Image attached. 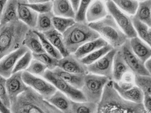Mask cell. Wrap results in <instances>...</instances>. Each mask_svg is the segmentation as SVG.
Returning a JSON list of instances; mask_svg holds the SVG:
<instances>
[{"mask_svg":"<svg viewBox=\"0 0 151 113\" xmlns=\"http://www.w3.org/2000/svg\"><path fill=\"white\" fill-rule=\"evenodd\" d=\"M112 80L105 85L96 113H148L143 103L131 102L122 98L113 87Z\"/></svg>","mask_w":151,"mask_h":113,"instance_id":"cell-1","label":"cell"},{"mask_svg":"<svg viewBox=\"0 0 151 113\" xmlns=\"http://www.w3.org/2000/svg\"><path fill=\"white\" fill-rule=\"evenodd\" d=\"M10 110L12 113H63L29 87L11 104Z\"/></svg>","mask_w":151,"mask_h":113,"instance_id":"cell-2","label":"cell"},{"mask_svg":"<svg viewBox=\"0 0 151 113\" xmlns=\"http://www.w3.org/2000/svg\"><path fill=\"white\" fill-rule=\"evenodd\" d=\"M29 29L19 20L0 26V59L23 45Z\"/></svg>","mask_w":151,"mask_h":113,"instance_id":"cell-3","label":"cell"},{"mask_svg":"<svg viewBox=\"0 0 151 113\" xmlns=\"http://www.w3.org/2000/svg\"><path fill=\"white\" fill-rule=\"evenodd\" d=\"M65 47L69 54H74L84 44L100 37L87 22H77L62 34Z\"/></svg>","mask_w":151,"mask_h":113,"instance_id":"cell-4","label":"cell"},{"mask_svg":"<svg viewBox=\"0 0 151 113\" xmlns=\"http://www.w3.org/2000/svg\"><path fill=\"white\" fill-rule=\"evenodd\" d=\"M88 25L113 48L119 49L128 39L109 14L100 21L88 23Z\"/></svg>","mask_w":151,"mask_h":113,"instance_id":"cell-5","label":"cell"},{"mask_svg":"<svg viewBox=\"0 0 151 113\" xmlns=\"http://www.w3.org/2000/svg\"><path fill=\"white\" fill-rule=\"evenodd\" d=\"M109 80L108 78L103 76L89 72L86 74L81 91L86 101L98 104L101 99L104 88Z\"/></svg>","mask_w":151,"mask_h":113,"instance_id":"cell-6","label":"cell"},{"mask_svg":"<svg viewBox=\"0 0 151 113\" xmlns=\"http://www.w3.org/2000/svg\"><path fill=\"white\" fill-rule=\"evenodd\" d=\"M42 78L53 85L57 90L63 93L73 101H87L81 90L73 87L61 78L57 77L52 72V71L48 69L42 75Z\"/></svg>","mask_w":151,"mask_h":113,"instance_id":"cell-7","label":"cell"},{"mask_svg":"<svg viewBox=\"0 0 151 113\" xmlns=\"http://www.w3.org/2000/svg\"><path fill=\"white\" fill-rule=\"evenodd\" d=\"M105 5L108 14L111 15L117 25L127 36L128 39L137 36L130 16L121 11L111 0L106 2Z\"/></svg>","mask_w":151,"mask_h":113,"instance_id":"cell-8","label":"cell"},{"mask_svg":"<svg viewBox=\"0 0 151 113\" xmlns=\"http://www.w3.org/2000/svg\"><path fill=\"white\" fill-rule=\"evenodd\" d=\"M22 76L26 84L46 99H49L57 90L53 85L44 78L34 75L26 71L22 72Z\"/></svg>","mask_w":151,"mask_h":113,"instance_id":"cell-9","label":"cell"},{"mask_svg":"<svg viewBox=\"0 0 151 113\" xmlns=\"http://www.w3.org/2000/svg\"><path fill=\"white\" fill-rule=\"evenodd\" d=\"M117 49L113 48L99 60L87 66L88 72L91 74L105 77L109 80H112L113 59Z\"/></svg>","mask_w":151,"mask_h":113,"instance_id":"cell-10","label":"cell"},{"mask_svg":"<svg viewBox=\"0 0 151 113\" xmlns=\"http://www.w3.org/2000/svg\"><path fill=\"white\" fill-rule=\"evenodd\" d=\"M119 49L121 51L126 63L135 75L151 76V74L145 68L144 63L132 51L131 48L129 39L126 40Z\"/></svg>","mask_w":151,"mask_h":113,"instance_id":"cell-11","label":"cell"},{"mask_svg":"<svg viewBox=\"0 0 151 113\" xmlns=\"http://www.w3.org/2000/svg\"><path fill=\"white\" fill-rule=\"evenodd\" d=\"M28 50L27 48L22 45L19 49L9 53L0 59V75L4 78H9L12 74L18 59Z\"/></svg>","mask_w":151,"mask_h":113,"instance_id":"cell-12","label":"cell"},{"mask_svg":"<svg viewBox=\"0 0 151 113\" xmlns=\"http://www.w3.org/2000/svg\"><path fill=\"white\" fill-rule=\"evenodd\" d=\"M22 72L13 73L6 79V88L11 104L28 88L22 79Z\"/></svg>","mask_w":151,"mask_h":113,"instance_id":"cell-13","label":"cell"},{"mask_svg":"<svg viewBox=\"0 0 151 113\" xmlns=\"http://www.w3.org/2000/svg\"><path fill=\"white\" fill-rule=\"evenodd\" d=\"M57 67L63 70L73 74H87L88 73L87 66L83 64L80 59L74 54H69L58 60Z\"/></svg>","mask_w":151,"mask_h":113,"instance_id":"cell-14","label":"cell"},{"mask_svg":"<svg viewBox=\"0 0 151 113\" xmlns=\"http://www.w3.org/2000/svg\"><path fill=\"white\" fill-rule=\"evenodd\" d=\"M26 2H27V0H18V20L24 23L30 29H35L39 14L26 6L24 4Z\"/></svg>","mask_w":151,"mask_h":113,"instance_id":"cell-15","label":"cell"},{"mask_svg":"<svg viewBox=\"0 0 151 113\" xmlns=\"http://www.w3.org/2000/svg\"><path fill=\"white\" fill-rule=\"evenodd\" d=\"M108 14L105 4L103 0H93L88 7L86 19L88 23L100 21Z\"/></svg>","mask_w":151,"mask_h":113,"instance_id":"cell-16","label":"cell"},{"mask_svg":"<svg viewBox=\"0 0 151 113\" xmlns=\"http://www.w3.org/2000/svg\"><path fill=\"white\" fill-rule=\"evenodd\" d=\"M131 48L134 54L144 63L151 58V46L141 40L138 36L129 39Z\"/></svg>","mask_w":151,"mask_h":113,"instance_id":"cell-17","label":"cell"},{"mask_svg":"<svg viewBox=\"0 0 151 113\" xmlns=\"http://www.w3.org/2000/svg\"><path fill=\"white\" fill-rule=\"evenodd\" d=\"M52 72L63 80L71 85L73 87L81 90L82 88L84 77L86 74H73L63 70L57 67Z\"/></svg>","mask_w":151,"mask_h":113,"instance_id":"cell-18","label":"cell"},{"mask_svg":"<svg viewBox=\"0 0 151 113\" xmlns=\"http://www.w3.org/2000/svg\"><path fill=\"white\" fill-rule=\"evenodd\" d=\"M113 84L114 89L116 90V91L122 98L124 99L125 100L134 103H143L144 97L143 93L137 85H134L133 87L129 89L124 90L118 85L117 82L113 81Z\"/></svg>","mask_w":151,"mask_h":113,"instance_id":"cell-19","label":"cell"},{"mask_svg":"<svg viewBox=\"0 0 151 113\" xmlns=\"http://www.w3.org/2000/svg\"><path fill=\"white\" fill-rule=\"evenodd\" d=\"M52 11L55 16L75 19L76 12L69 0H53Z\"/></svg>","mask_w":151,"mask_h":113,"instance_id":"cell-20","label":"cell"},{"mask_svg":"<svg viewBox=\"0 0 151 113\" xmlns=\"http://www.w3.org/2000/svg\"><path fill=\"white\" fill-rule=\"evenodd\" d=\"M130 71V69L126 63L121 51L118 49L113 59L112 80L118 82L124 74Z\"/></svg>","mask_w":151,"mask_h":113,"instance_id":"cell-21","label":"cell"},{"mask_svg":"<svg viewBox=\"0 0 151 113\" xmlns=\"http://www.w3.org/2000/svg\"><path fill=\"white\" fill-rule=\"evenodd\" d=\"M108 44V42L102 37H100L94 40H92L84 44L76 50L74 54L76 58L81 59L84 56L88 55L91 53L105 46Z\"/></svg>","mask_w":151,"mask_h":113,"instance_id":"cell-22","label":"cell"},{"mask_svg":"<svg viewBox=\"0 0 151 113\" xmlns=\"http://www.w3.org/2000/svg\"><path fill=\"white\" fill-rule=\"evenodd\" d=\"M48 101L57 109L63 113H71L72 100L58 90L49 98Z\"/></svg>","mask_w":151,"mask_h":113,"instance_id":"cell-23","label":"cell"},{"mask_svg":"<svg viewBox=\"0 0 151 113\" xmlns=\"http://www.w3.org/2000/svg\"><path fill=\"white\" fill-rule=\"evenodd\" d=\"M18 0H7L1 16L0 26L18 21Z\"/></svg>","mask_w":151,"mask_h":113,"instance_id":"cell-24","label":"cell"},{"mask_svg":"<svg viewBox=\"0 0 151 113\" xmlns=\"http://www.w3.org/2000/svg\"><path fill=\"white\" fill-rule=\"evenodd\" d=\"M43 34L48 39L49 41L59 51L62 57L69 55V53L64 44L62 34L57 31L55 28H53L45 32H44Z\"/></svg>","mask_w":151,"mask_h":113,"instance_id":"cell-25","label":"cell"},{"mask_svg":"<svg viewBox=\"0 0 151 113\" xmlns=\"http://www.w3.org/2000/svg\"><path fill=\"white\" fill-rule=\"evenodd\" d=\"M23 45L27 47L32 53L39 54L45 52L42 48L39 36L34 29H29L27 32L23 41Z\"/></svg>","mask_w":151,"mask_h":113,"instance_id":"cell-26","label":"cell"},{"mask_svg":"<svg viewBox=\"0 0 151 113\" xmlns=\"http://www.w3.org/2000/svg\"><path fill=\"white\" fill-rule=\"evenodd\" d=\"M133 16L151 27V0H145L139 2L136 13Z\"/></svg>","mask_w":151,"mask_h":113,"instance_id":"cell-27","label":"cell"},{"mask_svg":"<svg viewBox=\"0 0 151 113\" xmlns=\"http://www.w3.org/2000/svg\"><path fill=\"white\" fill-rule=\"evenodd\" d=\"M130 17L134 28L137 34V35L139 36V37L141 40L151 46V27H148L144 23L139 21L134 16H130Z\"/></svg>","mask_w":151,"mask_h":113,"instance_id":"cell-28","label":"cell"},{"mask_svg":"<svg viewBox=\"0 0 151 113\" xmlns=\"http://www.w3.org/2000/svg\"><path fill=\"white\" fill-rule=\"evenodd\" d=\"M54 16L53 11L39 14L35 30L44 33L54 28L52 22V19Z\"/></svg>","mask_w":151,"mask_h":113,"instance_id":"cell-29","label":"cell"},{"mask_svg":"<svg viewBox=\"0 0 151 113\" xmlns=\"http://www.w3.org/2000/svg\"><path fill=\"white\" fill-rule=\"evenodd\" d=\"M97 110V104L89 102H71V109L70 113H96Z\"/></svg>","mask_w":151,"mask_h":113,"instance_id":"cell-30","label":"cell"},{"mask_svg":"<svg viewBox=\"0 0 151 113\" xmlns=\"http://www.w3.org/2000/svg\"><path fill=\"white\" fill-rule=\"evenodd\" d=\"M113 48L111 45L108 44L107 45L91 53L88 55L82 58L81 61H82L83 64H84L86 66H88L91 64L94 63L96 61L99 60L102 56L108 53Z\"/></svg>","mask_w":151,"mask_h":113,"instance_id":"cell-31","label":"cell"},{"mask_svg":"<svg viewBox=\"0 0 151 113\" xmlns=\"http://www.w3.org/2000/svg\"><path fill=\"white\" fill-rule=\"evenodd\" d=\"M121 11L131 16L134 15L137 10L139 2L137 0H111Z\"/></svg>","mask_w":151,"mask_h":113,"instance_id":"cell-32","label":"cell"},{"mask_svg":"<svg viewBox=\"0 0 151 113\" xmlns=\"http://www.w3.org/2000/svg\"><path fill=\"white\" fill-rule=\"evenodd\" d=\"M135 84L142 91L144 97L151 96V76L135 75Z\"/></svg>","mask_w":151,"mask_h":113,"instance_id":"cell-33","label":"cell"},{"mask_svg":"<svg viewBox=\"0 0 151 113\" xmlns=\"http://www.w3.org/2000/svg\"><path fill=\"white\" fill-rule=\"evenodd\" d=\"M52 22L54 28L62 34L69 27L73 26L76 21L74 18L54 16L52 19Z\"/></svg>","mask_w":151,"mask_h":113,"instance_id":"cell-34","label":"cell"},{"mask_svg":"<svg viewBox=\"0 0 151 113\" xmlns=\"http://www.w3.org/2000/svg\"><path fill=\"white\" fill-rule=\"evenodd\" d=\"M35 31L40 40L42 48L45 50V51L58 60L62 58V56L61 53L49 41V40L45 37L43 33L38 32L36 30Z\"/></svg>","mask_w":151,"mask_h":113,"instance_id":"cell-35","label":"cell"},{"mask_svg":"<svg viewBox=\"0 0 151 113\" xmlns=\"http://www.w3.org/2000/svg\"><path fill=\"white\" fill-rule=\"evenodd\" d=\"M32 57L35 59H36L44 64L49 70H53L57 67L58 60L53 56H51L46 52L39 54L32 53Z\"/></svg>","mask_w":151,"mask_h":113,"instance_id":"cell-36","label":"cell"},{"mask_svg":"<svg viewBox=\"0 0 151 113\" xmlns=\"http://www.w3.org/2000/svg\"><path fill=\"white\" fill-rule=\"evenodd\" d=\"M32 59L33 57L32 52L28 50L17 61L13 71V74L26 70Z\"/></svg>","mask_w":151,"mask_h":113,"instance_id":"cell-37","label":"cell"},{"mask_svg":"<svg viewBox=\"0 0 151 113\" xmlns=\"http://www.w3.org/2000/svg\"><path fill=\"white\" fill-rule=\"evenodd\" d=\"M47 70L48 68L44 64L33 58L26 71L34 75L42 77Z\"/></svg>","mask_w":151,"mask_h":113,"instance_id":"cell-38","label":"cell"},{"mask_svg":"<svg viewBox=\"0 0 151 113\" xmlns=\"http://www.w3.org/2000/svg\"><path fill=\"white\" fill-rule=\"evenodd\" d=\"M135 74L132 71H127L122 76L120 80L117 82L118 85L122 89L126 90L133 87L135 84Z\"/></svg>","mask_w":151,"mask_h":113,"instance_id":"cell-39","label":"cell"},{"mask_svg":"<svg viewBox=\"0 0 151 113\" xmlns=\"http://www.w3.org/2000/svg\"><path fill=\"white\" fill-rule=\"evenodd\" d=\"M24 4L39 14H44L52 11L53 1L36 4H29L27 3V2H24Z\"/></svg>","mask_w":151,"mask_h":113,"instance_id":"cell-40","label":"cell"},{"mask_svg":"<svg viewBox=\"0 0 151 113\" xmlns=\"http://www.w3.org/2000/svg\"><path fill=\"white\" fill-rule=\"evenodd\" d=\"M93 0H81L78 11L76 12L75 21L77 22H87L86 14L87 10Z\"/></svg>","mask_w":151,"mask_h":113,"instance_id":"cell-41","label":"cell"},{"mask_svg":"<svg viewBox=\"0 0 151 113\" xmlns=\"http://www.w3.org/2000/svg\"><path fill=\"white\" fill-rule=\"evenodd\" d=\"M0 99L2 103L7 108L10 109L11 106L10 101L7 93L6 88V78L0 75Z\"/></svg>","mask_w":151,"mask_h":113,"instance_id":"cell-42","label":"cell"},{"mask_svg":"<svg viewBox=\"0 0 151 113\" xmlns=\"http://www.w3.org/2000/svg\"><path fill=\"white\" fill-rule=\"evenodd\" d=\"M0 112L1 113H10V109L7 108L5 105L2 103L1 99H0Z\"/></svg>","mask_w":151,"mask_h":113,"instance_id":"cell-43","label":"cell"},{"mask_svg":"<svg viewBox=\"0 0 151 113\" xmlns=\"http://www.w3.org/2000/svg\"><path fill=\"white\" fill-rule=\"evenodd\" d=\"M71 4V5L73 7L75 12H76L78 10V7H79V5L80 4V1L81 0H69Z\"/></svg>","mask_w":151,"mask_h":113,"instance_id":"cell-44","label":"cell"},{"mask_svg":"<svg viewBox=\"0 0 151 113\" xmlns=\"http://www.w3.org/2000/svg\"><path fill=\"white\" fill-rule=\"evenodd\" d=\"M7 0H0V21H1V16L3 13L4 7L5 6V4L7 2Z\"/></svg>","mask_w":151,"mask_h":113,"instance_id":"cell-45","label":"cell"},{"mask_svg":"<svg viewBox=\"0 0 151 113\" xmlns=\"http://www.w3.org/2000/svg\"><path fill=\"white\" fill-rule=\"evenodd\" d=\"M151 58H150L149 59H148L147 61H146L144 62L145 68L147 69V70L148 71L150 74H151Z\"/></svg>","mask_w":151,"mask_h":113,"instance_id":"cell-46","label":"cell"},{"mask_svg":"<svg viewBox=\"0 0 151 113\" xmlns=\"http://www.w3.org/2000/svg\"><path fill=\"white\" fill-rule=\"evenodd\" d=\"M53 0H27V3L29 4H36V3H42L48 1H52Z\"/></svg>","mask_w":151,"mask_h":113,"instance_id":"cell-47","label":"cell"},{"mask_svg":"<svg viewBox=\"0 0 151 113\" xmlns=\"http://www.w3.org/2000/svg\"><path fill=\"white\" fill-rule=\"evenodd\" d=\"M104 1H105V2H108V1H110V0H104Z\"/></svg>","mask_w":151,"mask_h":113,"instance_id":"cell-48","label":"cell"},{"mask_svg":"<svg viewBox=\"0 0 151 113\" xmlns=\"http://www.w3.org/2000/svg\"><path fill=\"white\" fill-rule=\"evenodd\" d=\"M139 1H145V0H139Z\"/></svg>","mask_w":151,"mask_h":113,"instance_id":"cell-49","label":"cell"},{"mask_svg":"<svg viewBox=\"0 0 151 113\" xmlns=\"http://www.w3.org/2000/svg\"><path fill=\"white\" fill-rule=\"evenodd\" d=\"M0 113H1V112H0Z\"/></svg>","mask_w":151,"mask_h":113,"instance_id":"cell-50","label":"cell"},{"mask_svg":"<svg viewBox=\"0 0 151 113\" xmlns=\"http://www.w3.org/2000/svg\"><path fill=\"white\" fill-rule=\"evenodd\" d=\"M12 113V112H11V113Z\"/></svg>","mask_w":151,"mask_h":113,"instance_id":"cell-51","label":"cell"}]
</instances>
